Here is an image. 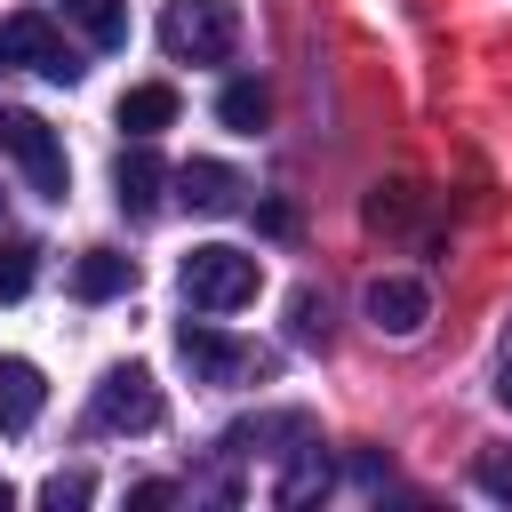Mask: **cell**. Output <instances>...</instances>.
<instances>
[{
  "label": "cell",
  "instance_id": "obj_1",
  "mask_svg": "<svg viewBox=\"0 0 512 512\" xmlns=\"http://www.w3.org/2000/svg\"><path fill=\"white\" fill-rule=\"evenodd\" d=\"M176 280H184V304H192V312H240V304H256L264 264H256L248 248H232V240H208V248L184 256Z\"/></svg>",
  "mask_w": 512,
  "mask_h": 512
},
{
  "label": "cell",
  "instance_id": "obj_2",
  "mask_svg": "<svg viewBox=\"0 0 512 512\" xmlns=\"http://www.w3.org/2000/svg\"><path fill=\"white\" fill-rule=\"evenodd\" d=\"M160 48H168V64H224L240 48V8L232 0H168Z\"/></svg>",
  "mask_w": 512,
  "mask_h": 512
},
{
  "label": "cell",
  "instance_id": "obj_3",
  "mask_svg": "<svg viewBox=\"0 0 512 512\" xmlns=\"http://www.w3.org/2000/svg\"><path fill=\"white\" fill-rule=\"evenodd\" d=\"M0 152L32 176V192L40 200H64L72 192V160H64V136L40 120V112H24V104H0Z\"/></svg>",
  "mask_w": 512,
  "mask_h": 512
},
{
  "label": "cell",
  "instance_id": "obj_4",
  "mask_svg": "<svg viewBox=\"0 0 512 512\" xmlns=\"http://www.w3.org/2000/svg\"><path fill=\"white\" fill-rule=\"evenodd\" d=\"M0 64H24V72H40V80H56V88H72L88 64H80V48L48 24V8H16V16H0Z\"/></svg>",
  "mask_w": 512,
  "mask_h": 512
},
{
  "label": "cell",
  "instance_id": "obj_5",
  "mask_svg": "<svg viewBox=\"0 0 512 512\" xmlns=\"http://www.w3.org/2000/svg\"><path fill=\"white\" fill-rule=\"evenodd\" d=\"M176 360L192 368V384H248V376H272V360L240 336H224L216 320H176Z\"/></svg>",
  "mask_w": 512,
  "mask_h": 512
},
{
  "label": "cell",
  "instance_id": "obj_6",
  "mask_svg": "<svg viewBox=\"0 0 512 512\" xmlns=\"http://www.w3.org/2000/svg\"><path fill=\"white\" fill-rule=\"evenodd\" d=\"M160 416H168V400H160V384H152L144 360L104 368V384H96V400H88V424H96V432H160Z\"/></svg>",
  "mask_w": 512,
  "mask_h": 512
},
{
  "label": "cell",
  "instance_id": "obj_7",
  "mask_svg": "<svg viewBox=\"0 0 512 512\" xmlns=\"http://www.w3.org/2000/svg\"><path fill=\"white\" fill-rule=\"evenodd\" d=\"M168 184H176V176L160 168V152H152L144 136H136V144L112 160V200H120V216H136V224L160 208V192H168Z\"/></svg>",
  "mask_w": 512,
  "mask_h": 512
},
{
  "label": "cell",
  "instance_id": "obj_8",
  "mask_svg": "<svg viewBox=\"0 0 512 512\" xmlns=\"http://www.w3.org/2000/svg\"><path fill=\"white\" fill-rule=\"evenodd\" d=\"M368 320H376L384 336H416V328L432 320L424 280H408V272H376V280H368Z\"/></svg>",
  "mask_w": 512,
  "mask_h": 512
},
{
  "label": "cell",
  "instance_id": "obj_9",
  "mask_svg": "<svg viewBox=\"0 0 512 512\" xmlns=\"http://www.w3.org/2000/svg\"><path fill=\"white\" fill-rule=\"evenodd\" d=\"M240 168H224V160H184L176 168V200L192 208V216H232L240 208Z\"/></svg>",
  "mask_w": 512,
  "mask_h": 512
},
{
  "label": "cell",
  "instance_id": "obj_10",
  "mask_svg": "<svg viewBox=\"0 0 512 512\" xmlns=\"http://www.w3.org/2000/svg\"><path fill=\"white\" fill-rule=\"evenodd\" d=\"M48 408V376L32 360H0V432H32V416Z\"/></svg>",
  "mask_w": 512,
  "mask_h": 512
},
{
  "label": "cell",
  "instance_id": "obj_11",
  "mask_svg": "<svg viewBox=\"0 0 512 512\" xmlns=\"http://www.w3.org/2000/svg\"><path fill=\"white\" fill-rule=\"evenodd\" d=\"M136 288V256H120V248H88L80 264H72V296L80 304H112V296H128Z\"/></svg>",
  "mask_w": 512,
  "mask_h": 512
},
{
  "label": "cell",
  "instance_id": "obj_12",
  "mask_svg": "<svg viewBox=\"0 0 512 512\" xmlns=\"http://www.w3.org/2000/svg\"><path fill=\"white\" fill-rule=\"evenodd\" d=\"M168 120H176V88H168V80H136V88L120 96V128H128V136L152 144Z\"/></svg>",
  "mask_w": 512,
  "mask_h": 512
},
{
  "label": "cell",
  "instance_id": "obj_13",
  "mask_svg": "<svg viewBox=\"0 0 512 512\" xmlns=\"http://www.w3.org/2000/svg\"><path fill=\"white\" fill-rule=\"evenodd\" d=\"M216 120H224L232 136H256V128L272 120V88H264V80H224V96H216Z\"/></svg>",
  "mask_w": 512,
  "mask_h": 512
},
{
  "label": "cell",
  "instance_id": "obj_14",
  "mask_svg": "<svg viewBox=\"0 0 512 512\" xmlns=\"http://www.w3.org/2000/svg\"><path fill=\"white\" fill-rule=\"evenodd\" d=\"M80 32H88V48H120L128 40V0H56Z\"/></svg>",
  "mask_w": 512,
  "mask_h": 512
},
{
  "label": "cell",
  "instance_id": "obj_15",
  "mask_svg": "<svg viewBox=\"0 0 512 512\" xmlns=\"http://www.w3.org/2000/svg\"><path fill=\"white\" fill-rule=\"evenodd\" d=\"M32 240H0V304H16L24 288H32Z\"/></svg>",
  "mask_w": 512,
  "mask_h": 512
},
{
  "label": "cell",
  "instance_id": "obj_16",
  "mask_svg": "<svg viewBox=\"0 0 512 512\" xmlns=\"http://www.w3.org/2000/svg\"><path fill=\"white\" fill-rule=\"evenodd\" d=\"M288 328H296L304 344H320V336H328V296H312V288H296V296H288Z\"/></svg>",
  "mask_w": 512,
  "mask_h": 512
},
{
  "label": "cell",
  "instance_id": "obj_17",
  "mask_svg": "<svg viewBox=\"0 0 512 512\" xmlns=\"http://www.w3.org/2000/svg\"><path fill=\"white\" fill-rule=\"evenodd\" d=\"M88 496H96V488H88V472H56V480L40 488V504H56V512H64V504H88Z\"/></svg>",
  "mask_w": 512,
  "mask_h": 512
},
{
  "label": "cell",
  "instance_id": "obj_18",
  "mask_svg": "<svg viewBox=\"0 0 512 512\" xmlns=\"http://www.w3.org/2000/svg\"><path fill=\"white\" fill-rule=\"evenodd\" d=\"M472 480H480L488 496H512V456H480V464H472Z\"/></svg>",
  "mask_w": 512,
  "mask_h": 512
},
{
  "label": "cell",
  "instance_id": "obj_19",
  "mask_svg": "<svg viewBox=\"0 0 512 512\" xmlns=\"http://www.w3.org/2000/svg\"><path fill=\"white\" fill-rule=\"evenodd\" d=\"M168 496H176V488H168V480H136V488H128V504H136V512H160V504H168Z\"/></svg>",
  "mask_w": 512,
  "mask_h": 512
},
{
  "label": "cell",
  "instance_id": "obj_20",
  "mask_svg": "<svg viewBox=\"0 0 512 512\" xmlns=\"http://www.w3.org/2000/svg\"><path fill=\"white\" fill-rule=\"evenodd\" d=\"M496 400H504V408H512V368H504V384H496Z\"/></svg>",
  "mask_w": 512,
  "mask_h": 512
},
{
  "label": "cell",
  "instance_id": "obj_21",
  "mask_svg": "<svg viewBox=\"0 0 512 512\" xmlns=\"http://www.w3.org/2000/svg\"><path fill=\"white\" fill-rule=\"evenodd\" d=\"M0 512H8V480H0Z\"/></svg>",
  "mask_w": 512,
  "mask_h": 512
},
{
  "label": "cell",
  "instance_id": "obj_22",
  "mask_svg": "<svg viewBox=\"0 0 512 512\" xmlns=\"http://www.w3.org/2000/svg\"><path fill=\"white\" fill-rule=\"evenodd\" d=\"M0 200H8V192H0Z\"/></svg>",
  "mask_w": 512,
  "mask_h": 512
}]
</instances>
